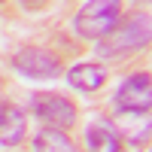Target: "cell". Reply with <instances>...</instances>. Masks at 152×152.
<instances>
[{"label":"cell","mask_w":152,"mask_h":152,"mask_svg":"<svg viewBox=\"0 0 152 152\" xmlns=\"http://www.w3.org/2000/svg\"><path fill=\"white\" fill-rule=\"evenodd\" d=\"M24 131H28V116L18 104H9L3 100L0 104V143L3 146H18L24 140Z\"/></svg>","instance_id":"7"},{"label":"cell","mask_w":152,"mask_h":152,"mask_svg":"<svg viewBox=\"0 0 152 152\" xmlns=\"http://www.w3.org/2000/svg\"><path fill=\"white\" fill-rule=\"evenodd\" d=\"M0 3H3V0H0Z\"/></svg>","instance_id":"12"},{"label":"cell","mask_w":152,"mask_h":152,"mask_svg":"<svg viewBox=\"0 0 152 152\" xmlns=\"http://www.w3.org/2000/svg\"><path fill=\"white\" fill-rule=\"evenodd\" d=\"M149 43H152V15L149 12H131L116 24V31L107 40L97 43V55L107 61H122V58L137 55Z\"/></svg>","instance_id":"1"},{"label":"cell","mask_w":152,"mask_h":152,"mask_svg":"<svg viewBox=\"0 0 152 152\" xmlns=\"http://www.w3.org/2000/svg\"><path fill=\"white\" fill-rule=\"evenodd\" d=\"M85 146L88 152H125V137L119 134L116 122L107 116H94L85 128Z\"/></svg>","instance_id":"6"},{"label":"cell","mask_w":152,"mask_h":152,"mask_svg":"<svg viewBox=\"0 0 152 152\" xmlns=\"http://www.w3.org/2000/svg\"><path fill=\"white\" fill-rule=\"evenodd\" d=\"M34 152H79V149H76V143L64 131L43 128V131H37V137H34Z\"/></svg>","instance_id":"10"},{"label":"cell","mask_w":152,"mask_h":152,"mask_svg":"<svg viewBox=\"0 0 152 152\" xmlns=\"http://www.w3.org/2000/svg\"><path fill=\"white\" fill-rule=\"evenodd\" d=\"M12 67L28 79H55L61 76V58L40 46H24L12 55Z\"/></svg>","instance_id":"5"},{"label":"cell","mask_w":152,"mask_h":152,"mask_svg":"<svg viewBox=\"0 0 152 152\" xmlns=\"http://www.w3.org/2000/svg\"><path fill=\"white\" fill-rule=\"evenodd\" d=\"M119 113H149L152 110V76L146 70L125 76L113 97Z\"/></svg>","instance_id":"4"},{"label":"cell","mask_w":152,"mask_h":152,"mask_svg":"<svg viewBox=\"0 0 152 152\" xmlns=\"http://www.w3.org/2000/svg\"><path fill=\"white\" fill-rule=\"evenodd\" d=\"M119 134L125 140H131L134 146H143L149 137H152V116L149 113H119Z\"/></svg>","instance_id":"9"},{"label":"cell","mask_w":152,"mask_h":152,"mask_svg":"<svg viewBox=\"0 0 152 152\" xmlns=\"http://www.w3.org/2000/svg\"><path fill=\"white\" fill-rule=\"evenodd\" d=\"M67 82L76 91H97V88L107 85V67L97 64V61H85V64H73L67 73Z\"/></svg>","instance_id":"8"},{"label":"cell","mask_w":152,"mask_h":152,"mask_svg":"<svg viewBox=\"0 0 152 152\" xmlns=\"http://www.w3.org/2000/svg\"><path fill=\"white\" fill-rule=\"evenodd\" d=\"M122 21V0H88L79 6V12L73 15L70 28L82 40H107L116 31V24Z\"/></svg>","instance_id":"2"},{"label":"cell","mask_w":152,"mask_h":152,"mask_svg":"<svg viewBox=\"0 0 152 152\" xmlns=\"http://www.w3.org/2000/svg\"><path fill=\"white\" fill-rule=\"evenodd\" d=\"M31 113L46 128H55V131H64V134H67V128L76 125V116H79L76 104L58 91H37L31 97Z\"/></svg>","instance_id":"3"},{"label":"cell","mask_w":152,"mask_h":152,"mask_svg":"<svg viewBox=\"0 0 152 152\" xmlns=\"http://www.w3.org/2000/svg\"><path fill=\"white\" fill-rule=\"evenodd\" d=\"M134 3H152V0H134Z\"/></svg>","instance_id":"11"}]
</instances>
